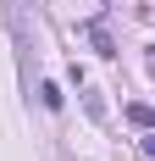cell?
<instances>
[{
  "instance_id": "obj_1",
  "label": "cell",
  "mask_w": 155,
  "mask_h": 161,
  "mask_svg": "<svg viewBox=\"0 0 155 161\" xmlns=\"http://www.w3.org/2000/svg\"><path fill=\"white\" fill-rule=\"evenodd\" d=\"M83 39H89L100 56H116V39H111V28L100 22V17H89V22H83Z\"/></svg>"
},
{
  "instance_id": "obj_2",
  "label": "cell",
  "mask_w": 155,
  "mask_h": 161,
  "mask_svg": "<svg viewBox=\"0 0 155 161\" xmlns=\"http://www.w3.org/2000/svg\"><path fill=\"white\" fill-rule=\"evenodd\" d=\"M127 122L150 133V128H155V106H144V100H133V106H127Z\"/></svg>"
},
{
  "instance_id": "obj_3",
  "label": "cell",
  "mask_w": 155,
  "mask_h": 161,
  "mask_svg": "<svg viewBox=\"0 0 155 161\" xmlns=\"http://www.w3.org/2000/svg\"><path fill=\"white\" fill-rule=\"evenodd\" d=\"M83 111H89L94 122H100V117H105V100H100V89H83Z\"/></svg>"
},
{
  "instance_id": "obj_4",
  "label": "cell",
  "mask_w": 155,
  "mask_h": 161,
  "mask_svg": "<svg viewBox=\"0 0 155 161\" xmlns=\"http://www.w3.org/2000/svg\"><path fill=\"white\" fill-rule=\"evenodd\" d=\"M39 100H45L50 111H61V89H56V83H39Z\"/></svg>"
},
{
  "instance_id": "obj_5",
  "label": "cell",
  "mask_w": 155,
  "mask_h": 161,
  "mask_svg": "<svg viewBox=\"0 0 155 161\" xmlns=\"http://www.w3.org/2000/svg\"><path fill=\"white\" fill-rule=\"evenodd\" d=\"M144 156H150V161H155V128H150V139H144Z\"/></svg>"
}]
</instances>
